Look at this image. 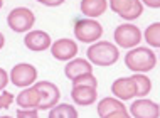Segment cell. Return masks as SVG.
<instances>
[{
  "label": "cell",
  "mask_w": 160,
  "mask_h": 118,
  "mask_svg": "<svg viewBox=\"0 0 160 118\" xmlns=\"http://www.w3.org/2000/svg\"><path fill=\"white\" fill-rule=\"evenodd\" d=\"M86 58L91 64L99 68L113 66L116 61L120 59V49L110 41H96L86 51Z\"/></svg>",
  "instance_id": "cell-1"
},
{
  "label": "cell",
  "mask_w": 160,
  "mask_h": 118,
  "mask_svg": "<svg viewBox=\"0 0 160 118\" xmlns=\"http://www.w3.org/2000/svg\"><path fill=\"white\" fill-rule=\"evenodd\" d=\"M157 56L150 47L137 46L130 49L125 56V66H127L132 73H148L157 66Z\"/></svg>",
  "instance_id": "cell-2"
},
{
  "label": "cell",
  "mask_w": 160,
  "mask_h": 118,
  "mask_svg": "<svg viewBox=\"0 0 160 118\" xmlns=\"http://www.w3.org/2000/svg\"><path fill=\"white\" fill-rule=\"evenodd\" d=\"M72 32L76 41L83 44H93L103 36V25L96 19H76Z\"/></svg>",
  "instance_id": "cell-3"
},
{
  "label": "cell",
  "mask_w": 160,
  "mask_h": 118,
  "mask_svg": "<svg viewBox=\"0 0 160 118\" xmlns=\"http://www.w3.org/2000/svg\"><path fill=\"white\" fill-rule=\"evenodd\" d=\"M34 24H36V15H34V12L27 7H15V8H12L7 15L8 29L14 30L17 34L32 30Z\"/></svg>",
  "instance_id": "cell-4"
},
{
  "label": "cell",
  "mask_w": 160,
  "mask_h": 118,
  "mask_svg": "<svg viewBox=\"0 0 160 118\" xmlns=\"http://www.w3.org/2000/svg\"><path fill=\"white\" fill-rule=\"evenodd\" d=\"M113 39H115V46L123 47V49H133V47L140 46L143 36H142V30L135 24L125 22L115 29Z\"/></svg>",
  "instance_id": "cell-5"
},
{
  "label": "cell",
  "mask_w": 160,
  "mask_h": 118,
  "mask_svg": "<svg viewBox=\"0 0 160 118\" xmlns=\"http://www.w3.org/2000/svg\"><path fill=\"white\" fill-rule=\"evenodd\" d=\"M37 69L36 66L29 63H19L15 64L14 68L8 73V81L12 83L17 88H27V86H32L34 83L37 81Z\"/></svg>",
  "instance_id": "cell-6"
},
{
  "label": "cell",
  "mask_w": 160,
  "mask_h": 118,
  "mask_svg": "<svg viewBox=\"0 0 160 118\" xmlns=\"http://www.w3.org/2000/svg\"><path fill=\"white\" fill-rule=\"evenodd\" d=\"M108 7L123 20H135L143 14V3L140 0H110Z\"/></svg>",
  "instance_id": "cell-7"
},
{
  "label": "cell",
  "mask_w": 160,
  "mask_h": 118,
  "mask_svg": "<svg viewBox=\"0 0 160 118\" xmlns=\"http://www.w3.org/2000/svg\"><path fill=\"white\" fill-rule=\"evenodd\" d=\"M39 98H41V103H39V110H51L52 106L59 103L61 100V91L59 88L51 81H37L34 83Z\"/></svg>",
  "instance_id": "cell-8"
},
{
  "label": "cell",
  "mask_w": 160,
  "mask_h": 118,
  "mask_svg": "<svg viewBox=\"0 0 160 118\" xmlns=\"http://www.w3.org/2000/svg\"><path fill=\"white\" fill-rule=\"evenodd\" d=\"M51 54H52L54 59L58 61H71L78 56V42L72 41V39H68V37H62V39H58L51 44Z\"/></svg>",
  "instance_id": "cell-9"
},
{
  "label": "cell",
  "mask_w": 160,
  "mask_h": 118,
  "mask_svg": "<svg viewBox=\"0 0 160 118\" xmlns=\"http://www.w3.org/2000/svg\"><path fill=\"white\" fill-rule=\"evenodd\" d=\"M128 111L132 118H160V105L153 100L138 98L130 105Z\"/></svg>",
  "instance_id": "cell-10"
},
{
  "label": "cell",
  "mask_w": 160,
  "mask_h": 118,
  "mask_svg": "<svg viewBox=\"0 0 160 118\" xmlns=\"http://www.w3.org/2000/svg\"><path fill=\"white\" fill-rule=\"evenodd\" d=\"M24 44L32 52H42V51H46L51 47L52 39H51V36L47 32H44V30H29V32H25Z\"/></svg>",
  "instance_id": "cell-11"
},
{
  "label": "cell",
  "mask_w": 160,
  "mask_h": 118,
  "mask_svg": "<svg viewBox=\"0 0 160 118\" xmlns=\"http://www.w3.org/2000/svg\"><path fill=\"white\" fill-rule=\"evenodd\" d=\"M111 93L120 101H127V100L137 98V88H135V83H133L132 76L115 80L113 85H111Z\"/></svg>",
  "instance_id": "cell-12"
},
{
  "label": "cell",
  "mask_w": 160,
  "mask_h": 118,
  "mask_svg": "<svg viewBox=\"0 0 160 118\" xmlns=\"http://www.w3.org/2000/svg\"><path fill=\"white\" fill-rule=\"evenodd\" d=\"M93 73V64L88 59H81V58H74L71 61H68V64L64 66V74L68 80H76L79 76Z\"/></svg>",
  "instance_id": "cell-13"
},
{
  "label": "cell",
  "mask_w": 160,
  "mask_h": 118,
  "mask_svg": "<svg viewBox=\"0 0 160 118\" xmlns=\"http://www.w3.org/2000/svg\"><path fill=\"white\" fill-rule=\"evenodd\" d=\"M71 98L79 106H89V105L96 103L98 91L96 88H89V86H72Z\"/></svg>",
  "instance_id": "cell-14"
},
{
  "label": "cell",
  "mask_w": 160,
  "mask_h": 118,
  "mask_svg": "<svg viewBox=\"0 0 160 118\" xmlns=\"http://www.w3.org/2000/svg\"><path fill=\"white\" fill-rule=\"evenodd\" d=\"M108 8V0H81L79 10L86 19H98Z\"/></svg>",
  "instance_id": "cell-15"
},
{
  "label": "cell",
  "mask_w": 160,
  "mask_h": 118,
  "mask_svg": "<svg viewBox=\"0 0 160 118\" xmlns=\"http://www.w3.org/2000/svg\"><path fill=\"white\" fill-rule=\"evenodd\" d=\"M15 103L19 105V108H34V110H39V103H41V98H39V93L36 90V86H27L17 95Z\"/></svg>",
  "instance_id": "cell-16"
},
{
  "label": "cell",
  "mask_w": 160,
  "mask_h": 118,
  "mask_svg": "<svg viewBox=\"0 0 160 118\" xmlns=\"http://www.w3.org/2000/svg\"><path fill=\"white\" fill-rule=\"evenodd\" d=\"M123 108H127L123 101H120L115 96H106V98L99 100V103H98V116L105 118V116L111 115V113H115L118 110H123Z\"/></svg>",
  "instance_id": "cell-17"
},
{
  "label": "cell",
  "mask_w": 160,
  "mask_h": 118,
  "mask_svg": "<svg viewBox=\"0 0 160 118\" xmlns=\"http://www.w3.org/2000/svg\"><path fill=\"white\" fill-rule=\"evenodd\" d=\"M47 118H79V113L72 105L69 103H58L49 110Z\"/></svg>",
  "instance_id": "cell-18"
},
{
  "label": "cell",
  "mask_w": 160,
  "mask_h": 118,
  "mask_svg": "<svg viewBox=\"0 0 160 118\" xmlns=\"http://www.w3.org/2000/svg\"><path fill=\"white\" fill-rule=\"evenodd\" d=\"M132 80L135 83V88H137V98H145V96L152 91V81H150V78L147 76V74L133 73Z\"/></svg>",
  "instance_id": "cell-19"
},
{
  "label": "cell",
  "mask_w": 160,
  "mask_h": 118,
  "mask_svg": "<svg viewBox=\"0 0 160 118\" xmlns=\"http://www.w3.org/2000/svg\"><path fill=\"white\" fill-rule=\"evenodd\" d=\"M143 39L148 46L152 47H160V22H153L143 30Z\"/></svg>",
  "instance_id": "cell-20"
},
{
  "label": "cell",
  "mask_w": 160,
  "mask_h": 118,
  "mask_svg": "<svg viewBox=\"0 0 160 118\" xmlns=\"http://www.w3.org/2000/svg\"><path fill=\"white\" fill-rule=\"evenodd\" d=\"M72 86H89V88H96L98 86V80L93 73L84 74V76H79L76 80H72Z\"/></svg>",
  "instance_id": "cell-21"
},
{
  "label": "cell",
  "mask_w": 160,
  "mask_h": 118,
  "mask_svg": "<svg viewBox=\"0 0 160 118\" xmlns=\"http://www.w3.org/2000/svg\"><path fill=\"white\" fill-rule=\"evenodd\" d=\"M15 101V96L10 93V91H0V108L2 110H8L12 106V103Z\"/></svg>",
  "instance_id": "cell-22"
},
{
  "label": "cell",
  "mask_w": 160,
  "mask_h": 118,
  "mask_svg": "<svg viewBox=\"0 0 160 118\" xmlns=\"http://www.w3.org/2000/svg\"><path fill=\"white\" fill-rule=\"evenodd\" d=\"M15 118H39V110H34V108H19Z\"/></svg>",
  "instance_id": "cell-23"
},
{
  "label": "cell",
  "mask_w": 160,
  "mask_h": 118,
  "mask_svg": "<svg viewBox=\"0 0 160 118\" xmlns=\"http://www.w3.org/2000/svg\"><path fill=\"white\" fill-rule=\"evenodd\" d=\"M7 85H8V73L3 68H0V91L5 90Z\"/></svg>",
  "instance_id": "cell-24"
},
{
  "label": "cell",
  "mask_w": 160,
  "mask_h": 118,
  "mask_svg": "<svg viewBox=\"0 0 160 118\" xmlns=\"http://www.w3.org/2000/svg\"><path fill=\"white\" fill-rule=\"evenodd\" d=\"M36 2H39L41 5H46V7H59L66 0H36Z\"/></svg>",
  "instance_id": "cell-25"
},
{
  "label": "cell",
  "mask_w": 160,
  "mask_h": 118,
  "mask_svg": "<svg viewBox=\"0 0 160 118\" xmlns=\"http://www.w3.org/2000/svg\"><path fill=\"white\" fill-rule=\"evenodd\" d=\"M105 118H132V115H130V111H127V108H123V110H118Z\"/></svg>",
  "instance_id": "cell-26"
},
{
  "label": "cell",
  "mask_w": 160,
  "mask_h": 118,
  "mask_svg": "<svg viewBox=\"0 0 160 118\" xmlns=\"http://www.w3.org/2000/svg\"><path fill=\"white\" fill-rule=\"evenodd\" d=\"M143 3V7H150V8H160V0H140Z\"/></svg>",
  "instance_id": "cell-27"
},
{
  "label": "cell",
  "mask_w": 160,
  "mask_h": 118,
  "mask_svg": "<svg viewBox=\"0 0 160 118\" xmlns=\"http://www.w3.org/2000/svg\"><path fill=\"white\" fill-rule=\"evenodd\" d=\"M3 46H5V36H3L2 32H0V51L3 49Z\"/></svg>",
  "instance_id": "cell-28"
},
{
  "label": "cell",
  "mask_w": 160,
  "mask_h": 118,
  "mask_svg": "<svg viewBox=\"0 0 160 118\" xmlns=\"http://www.w3.org/2000/svg\"><path fill=\"white\" fill-rule=\"evenodd\" d=\"M2 7H3V0H0V10H2Z\"/></svg>",
  "instance_id": "cell-29"
},
{
  "label": "cell",
  "mask_w": 160,
  "mask_h": 118,
  "mask_svg": "<svg viewBox=\"0 0 160 118\" xmlns=\"http://www.w3.org/2000/svg\"><path fill=\"white\" fill-rule=\"evenodd\" d=\"M0 118H12V116H8V115H3V116H0Z\"/></svg>",
  "instance_id": "cell-30"
}]
</instances>
